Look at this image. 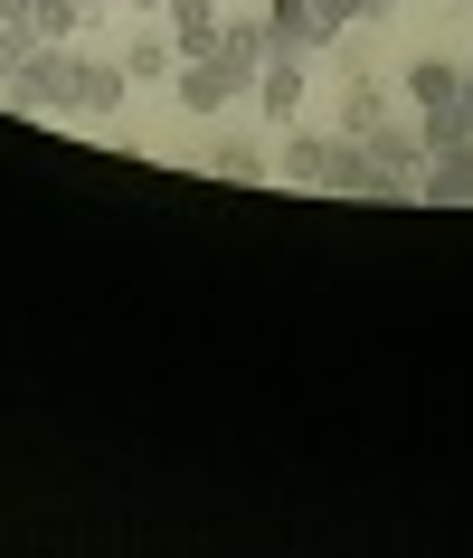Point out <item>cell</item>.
I'll use <instances>...</instances> for the list:
<instances>
[{"label":"cell","mask_w":473,"mask_h":558,"mask_svg":"<svg viewBox=\"0 0 473 558\" xmlns=\"http://www.w3.org/2000/svg\"><path fill=\"white\" fill-rule=\"evenodd\" d=\"M388 10H398V0H388Z\"/></svg>","instance_id":"cell-12"},{"label":"cell","mask_w":473,"mask_h":558,"mask_svg":"<svg viewBox=\"0 0 473 558\" xmlns=\"http://www.w3.org/2000/svg\"><path fill=\"white\" fill-rule=\"evenodd\" d=\"M275 180H294V190H331V199H369V151L331 123V133H294V143L275 151Z\"/></svg>","instance_id":"cell-1"},{"label":"cell","mask_w":473,"mask_h":558,"mask_svg":"<svg viewBox=\"0 0 473 558\" xmlns=\"http://www.w3.org/2000/svg\"><path fill=\"white\" fill-rule=\"evenodd\" d=\"M29 48H38V29H20V20H0V95H10V76L29 66Z\"/></svg>","instance_id":"cell-8"},{"label":"cell","mask_w":473,"mask_h":558,"mask_svg":"<svg viewBox=\"0 0 473 558\" xmlns=\"http://www.w3.org/2000/svg\"><path fill=\"white\" fill-rule=\"evenodd\" d=\"M398 95H408V114L426 123V143H436V123L454 114V95H464V66H454V58H416Z\"/></svg>","instance_id":"cell-3"},{"label":"cell","mask_w":473,"mask_h":558,"mask_svg":"<svg viewBox=\"0 0 473 558\" xmlns=\"http://www.w3.org/2000/svg\"><path fill=\"white\" fill-rule=\"evenodd\" d=\"M123 10H143V20H161V0H123Z\"/></svg>","instance_id":"cell-11"},{"label":"cell","mask_w":473,"mask_h":558,"mask_svg":"<svg viewBox=\"0 0 473 558\" xmlns=\"http://www.w3.org/2000/svg\"><path fill=\"white\" fill-rule=\"evenodd\" d=\"M416 199H426V208H464V199H473V151H464V143H454V151H426Z\"/></svg>","instance_id":"cell-5"},{"label":"cell","mask_w":473,"mask_h":558,"mask_svg":"<svg viewBox=\"0 0 473 558\" xmlns=\"http://www.w3.org/2000/svg\"><path fill=\"white\" fill-rule=\"evenodd\" d=\"M208 171L218 180H275V161L246 143V133H228V143H208Z\"/></svg>","instance_id":"cell-7"},{"label":"cell","mask_w":473,"mask_h":558,"mask_svg":"<svg viewBox=\"0 0 473 558\" xmlns=\"http://www.w3.org/2000/svg\"><path fill=\"white\" fill-rule=\"evenodd\" d=\"M464 20H473V10H464Z\"/></svg>","instance_id":"cell-13"},{"label":"cell","mask_w":473,"mask_h":558,"mask_svg":"<svg viewBox=\"0 0 473 558\" xmlns=\"http://www.w3.org/2000/svg\"><path fill=\"white\" fill-rule=\"evenodd\" d=\"M303 95H313V58H266V66H256V114L294 123Z\"/></svg>","instance_id":"cell-4"},{"label":"cell","mask_w":473,"mask_h":558,"mask_svg":"<svg viewBox=\"0 0 473 558\" xmlns=\"http://www.w3.org/2000/svg\"><path fill=\"white\" fill-rule=\"evenodd\" d=\"M123 66H133V86H161V76H180V48H171V29L151 20L133 48H123Z\"/></svg>","instance_id":"cell-6"},{"label":"cell","mask_w":473,"mask_h":558,"mask_svg":"<svg viewBox=\"0 0 473 558\" xmlns=\"http://www.w3.org/2000/svg\"><path fill=\"white\" fill-rule=\"evenodd\" d=\"M256 20H266V58H331V38H341V20H331L323 0H256Z\"/></svg>","instance_id":"cell-2"},{"label":"cell","mask_w":473,"mask_h":558,"mask_svg":"<svg viewBox=\"0 0 473 558\" xmlns=\"http://www.w3.org/2000/svg\"><path fill=\"white\" fill-rule=\"evenodd\" d=\"M331 20H341V29H351V20H388V0H323Z\"/></svg>","instance_id":"cell-10"},{"label":"cell","mask_w":473,"mask_h":558,"mask_svg":"<svg viewBox=\"0 0 473 558\" xmlns=\"http://www.w3.org/2000/svg\"><path fill=\"white\" fill-rule=\"evenodd\" d=\"M454 143L473 151V76H464V95H454V114L436 123V151H454Z\"/></svg>","instance_id":"cell-9"}]
</instances>
